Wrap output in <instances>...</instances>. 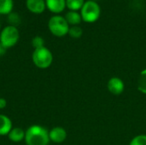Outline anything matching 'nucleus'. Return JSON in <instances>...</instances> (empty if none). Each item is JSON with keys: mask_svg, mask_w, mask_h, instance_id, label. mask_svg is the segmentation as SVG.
Masks as SVG:
<instances>
[{"mask_svg": "<svg viewBox=\"0 0 146 145\" xmlns=\"http://www.w3.org/2000/svg\"><path fill=\"white\" fill-rule=\"evenodd\" d=\"M107 88L111 94L115 96H119L124 91L125 85L121 79L118 77H112L109 79L107 83Z\"/></svg>", "mask_w": 146, "mask_h": 145, "instance_id": "obj_6", "label": "nucleus"}, {"mask_svg": "<svg viewBox=\"0 0 146 145\" xmlns=\"http://www.w3.org/2000/svg\"><path fill=\"white\" fill-rule=\"evenodd\" d=\"M32 60L33 64L40 68V69H46L52 64L53 62V55L51 51L45 46L38 49H34Z\"/></svg>", "mask_w": 146, "mask_h": 145, "instance_id": "obj_2", "label": "nucleus"}, {"mask_svg": "<svg viewBox=\"0 0 146 145\" xmlns=\"http://www.w3.org/2000/svg\"><path fill=\"white\" fill-rule=\"evenodd\" d=\"M100 14H101L100 6L95 1L92 0L85 2L80 12L82 20L88 23H92L98 21L100 16Z\"/></svg>", "mask_w": 146, "mask_h": 145, "instance_id": "obj_5", "label": "nucleus"}, {"mask_svg": "<svg viewBox=\"0 0 146 145\" xmlns=\"http://www.w3.org/2000/svg\"><path fill=\"white\" fill-rule=\"evenodd\" d=\"M67 132L63 127L56 126L49 131L50 140L55 144H61L64 142L67 138Z\"/></svg>", "mask_w": 146, "mask_h": 145, "instance_id": "obj_7", "label": "nucleus"}, {"mask_svg": "<svg viewBox=\"0 0 146 145\" xmlns=\"http://www.w3.org/2000/svg\"><path fill=\"white\" fill-rule=\"evenodd\" d=\"M14 8L13 0H0V15H9Z\"/></svg>", "mask_w": 146, "mask_h": 145, "instance_id": "obj_13", "label": "nucleus"}, {"mask_svg": "<svg viewBox=\"0 0 146 145\" xmlns=\"http://www.w3.org/2000/svg\"><path fill=\"white\" fill-rule=\"evenodd\" d=\"M6 48L5 47H3L1 44H0V56H3V55H4V53L6 52Z\"/></svg>", "mask_w": 146, "mask_h": 145, "instance_id": "obj_21", "label": "nucleus"}, {"mask_svg": "<svg viewBox=\"0 0 146 145\" xmlns=\"http://www.w3.org/2000/svg\"><path fill=\"white\" fill-rule=\"evenodd\" d=\"M0 32H1V24H0Z\"/></svg>", "mask_w": 146, "mask_h": 145, "instance_id": "obj_22", "label": "nucleus"}, {"mask_svg": "<svg viewBox=\"0 0 146 145\" xmlns=\"http://www.w3.org/2000/svg\"><path fill=\"white\" fill-rule=\"evenodd\" d=\"M13 128L11 119L3 114H0V136H8Z\"/></svg>", "mask_w": 146, "mask_h": 145, "instance_id": "obj_10", "label": "nucleus"}, {"mask_svg": "<svg viewBox=\"0 0 146 145\" xmlns=\"http://www.w3.org/2000/svg\"><path fill=\"white\" fill-rule=\"evenodd\" d=\"M7 106V101L3 97H0V109H5Z\"/></svg>", "mask_w": 146, "mask_h": 145, "instance_id": "obj_20", "label": "nucleus"}, {"mask_svg": "<svg viewBox=\"0 0 146 145\" xmlns=\"http://www.w3.org/2000/svg\"><path fill=\"white\" fill-rule=\"evenodd\" d=\"M27 9L33 14H42L45 8V0H26Z\"/></svg>", "mask_w": 146, "mask_h": 145, "instance_id": "obj_8", "label": "nucleus"}, {"mask_svg": "<svg viewBox=\"0 0 146 145\" xmlns=\"http://www.w3.org/2000/svg\"><path fill=\"white\" fill-rule=\"evenodd\" d=\"M20 38V32L15 26L9 25L0 32V44L6 49L15 46Z\"/></svg>", "mask_w": 146, "mask_h": 145, "instance_id": "obj_3", "label": "nucleus"}, {"mask_svg": "<svg viewBox=\"0 0 146 145\" xmlns=\"http://www.w3.org/2000/svg\"><path fill=\"white\" fill-rule=\"evenodd\" d=\"M65 19L68 23V25H72V26H78V24H80L82 21L80 14H79L77 11H72V10L68 11L66 14Z\"/></svg>", "mask_w": 146, "mask_h": 145, "instance_id": "obj_12", "label": "nucleus"}, {"mask_svg": "<svg viewBox=\"0 0 146 145\" xmlns=\"http://www.w3.org/2000/svg\"><path fill=\"white\" fill-rule=\"evenodd\" d=\"M138 90L143 94H146V68L139 73L138 79Z\"/></svg>", "mask_w": 146, "mask_h": 145, "instance_id": "obj_14", "label": "nucleus"}, {"mask_svg": "<svg viewBox=\"0 0 146 145\" xmlns=\"http://www.w3.org/2000/svg\"><path fill=\"white\" fill-rule=\"evenodd\" d=\"M32 45L34 49L42 48L44 46V40L41 36H35L32 39Z\"/></svg>", "mask_w": 146, "mask_h": 145, "instance_id": "obj_18", "label": "nucleus"}, {"mask_svg": "<svg viewBox=\"0 0 146 145\" xmlns=\"http://www.w3.org/2000/svg\"><path fill=\"white\" fill-rule=\"evenodd\" d=\"M68 34L73 38H80L83 34V30L79 26H72L69 27Z\"/></svg>", "mask_w": 146, "mask_h": 145, "instance_id": "obj_16", "label": "nucleus"}, {"mask_svg": "<svg viewBox=\"0 0 146 145\" xmlns=\"http://www.w3.org/2000/svg\"><path fill=\"white\" fill-rule=\"evenodd\" d=\"M84 3V0H66V7H68L72 11L81 9Z\"/></svg>", "mask_w": 146, "mask_h": 145, "instance_id": "obj_15", "label": "nucleus"}, {"mask_svg": "<svg viewBox=\"0 0 146 145\" xmlns=\"http://www.w3.org/2000/svg\"><path fill=\"white\" fill-rule=\"evenodd\" d=\"M24 140L27 145H48L50 141L49 131L39 125L29 126L26 131Z\"/></svg>", "mask_w": 146, "mask_h": 145, "instance_id": "obj_1", "label": "nucleus"}, {"mask_svg": "<svg viewBox=\"0 0 146 145\" xmlns=\"http://www.w3.org/2000/svg\"><path fill=\"white\" fill-rule=\"evenodd\" d=\"M69 25L65 17L62 15H53L48 21V28L50 32L56 37H63L68 33Z\"/></svg>", "mask_w": 146, "mask_h": 145, "instance_id": "obj_4", "label": "nucleus"}, {"mask_svg": "<svg viewBox=\"0 0 146 145\" xmlns=\"http://www.w3.org/2000/svg\"><path fill=\"white\" fill-rule=\"evenodd\" d=\"M9 21L10 22V25L16 26V25L20 22V17L15 13H10L9 15Z\"/></svg>", "mask_w": 146, "mask_h": 145, "instance_id": "obj_19", "label": "nucleus"}, {"mask_svg": "<svg viewBox=\"0 0 146 145\" xmlns=\"http://www.w3.org/2000/svg\"><path fill=\"white\" fill-rule=\"evenodd\" d=\"M129 145H146V135L141 134L134 137L131 140Z\"/></svg>", "mask_w": 146, "mask_h": 145, "instance_id": "obj_17", "label": "nucleus"}, {"mask_svg": "<svg viewBox=\"0 0 146 145\" xmlns=\"http://www.w3.org/2000/svg\"><path fill=\"white\" fill-rule=\"evenodd\" d=\"M26 131L20 127H13L8 134V138L11 142L19 143L25 139Z\"/></svg>", "mask_w": 146, "mask_h": 145, "instance_id": "obj_11", "label": "nucleus"}, {"mask_svg": "<svg viewBox=\"0 0 146 145\" xmlns=\"http://www.w3.org/2000/svg\"><path fill=\"white\" fill-rule=\"evenodd\" d=\"M46 8L54 14H59L66 8V0H45Z\"/></svg>", "mask_w": 146, "mask_h": 145, "instance_id": "obj_9", "label": "nucleus"}]
</instances>
